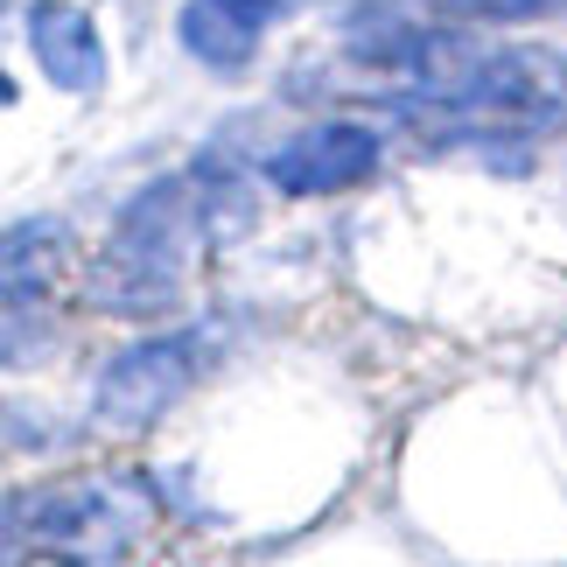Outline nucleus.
<instances>
[{"mask_svg":"<svg viewBox=\"0 0 567 567\" xmlns=\"http://www.w3.org/2000/svg\"><path fill=\"white\" fill-rule=\"evenodd\" d=\"M210 238H204V217H196V196L189 176H155L141 183L134 196L120 204L105 246L84 259V309L99 316H120V322H147V316H168L189 288V274L204 267Z\"/></svg>","mask_w":567,"mask_h":567,"instance_id":"nucleus-1","label":"nucleus"},{"mask_svg":"<svg viewBox=\"0 0 567 567\" xmlns=\"http://www.w3.org/2000/svg\"><path fill=\"white\" fill-rule=\"evenodd\" d=\"M21 512H29V554L50 567H120L155 533V491L134 470L21 491Z\"/></svg>","mask_w":567,"mask_h":567,"instance_id":"nucleus-2","label":"nucleus"},{"mask_svg":"<svg viewBox=\"0 0 567 567\" xmlns=\"http://www.w3.org/2000/svg\"><path fill=\"white\" fill-rule=\"evenodd\" d=\"M204 364H210L204 322L134 337L126 351H113L99 364V379H92V427L99 434H147L196 379H204Z\"/></svg>","mask_w":567,"mask_h":567,"instance_id":"nucleus-3","label":"nucleus"},{"mask_svg":"<svg viewBox=\"0 0 567 567\" xmlns=\"http://www.w3.org/2000/svg\"><path fill=\"white\" fill-rule=\"evenodd\" d=\"M385 162V134L364 120H309L295 126L288 141H274L259 155V183L280 189V196H343V189H364Z\"/></svg>","mask_w":567,"mask_h":567,"instance_id":"nucleus-4","label":"nucleus"},{"mask_svg":"<svg viewBox=\"0 0 567 567\" xmlns=\"http://www.w3.org/2000/svg\"><path fill=\"white\" fill-rule=\"evenodd\" d=\"M21 42H29L35 71L63 99H99L105 92V35L84 0H29L21 8Z\"/></svg>","mask_w":567,"mask_h":567,"instance_id":"nucleus-5","label":"nucleus"},{"mask_svg":"<svg viewBox=\"0 0 567 567\" xmlns=\"http://www.w3.org/2000/svg\"><path fill=\"white\" fill-rule=\"evenodd\" d=\"M78 274V231L71 217L35 210L0 225V316L8 309H56L63 280Z\"/></svg>","mask_w":567,"mask_h":567,"instance_id":"nucleus-6","label":"nucleus"},{"mask_svg":"<svg viewBox=\"0 0 567 567\" xmlns=\"http://www.w3.org/2000/svg\"><path fill=\"white\" fill-rule=\"evenodd\" d=\"M301 0H183L176 8V42L189 63H204L217 78H238L259 56L280 21H288Z\"/></svg>","mask_w":567,"mask_h":567,"instance_id":"nucleus-7","label":"nucleus"},{"mask_svg":"<svg viewBox=\"0 0 567 567\" xmlns=\"http://www.w3.org/2000/svg\"><path fill=\"white\" fill-rule=\"evenodd\" d=\"M421 8L442 14V21H463V29H476V21H491V29H512V21H539L554 0H421Z\"/></svg>","mask_w":567,"mask_h":567,"instance_id":"nucleus-8","label":"nucleus"},{"mask_svg":"<svg viewBox=\"0 0 567 567\" xmlns=\"http://www.w3.org/2000/svg\"><path fill=\"white\" fill-rule=\"evenodd\" d=\"M0 105H14V78L8 71H0Z\"/></svg>","mask_w":567,"mask_h":567,"instance_id":"nucleus-9","label":"nucleus"}]
</instances>
